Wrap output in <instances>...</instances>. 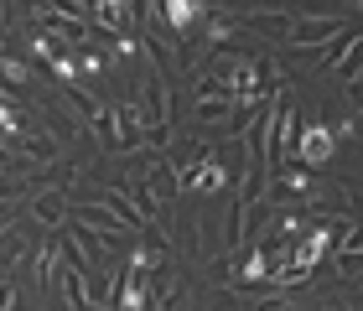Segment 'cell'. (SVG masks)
Wrapping results in <instances>:
<instances>
[{
    "label": "cell",
    "mask_w": 363,
    "mask_h": 311,
    "mask_svg": "<svg viewBox=\"0 0 363 311\" xmlns=\"http://www.w3.org/2000/svg\"><path fill=\"white\" fill-rule=\"evenodd\" d=\"M250 26H255V31H265V37H275V42H286L291 16H286V11H259V16H250Z\"/></svg>",
    "instance_id": "obj_11"
},
{
    "label": "cell",
    "mask_w": 363,
    "mask_h": 311,
    "mask_svg": "<svg viewBox=\"0 0 363 311\" xmlns=\"http://www.w3.org/2000/svg\"><path fill=\"white\" fill-rule=\"evenodd\" d=\"M6 161H11V145H0V166H6Z\"/></svg>",
    "instance_id": "obj_18"
},
{
    "label": "cell",
    "mask_w": 363,
    "mask_h": 311,
    "mask_svg": "<svg viewBox=\"0 0 363 311\" xmlns=\"http://www.w3.org/2000/svg\"><path fill=\"white\" fill-rule=\"evenodd\" d=\"M291 156L301 161V166H327V161L337 156V135H333V125H301L296 130V145H291Z\"/></svg>",
    "instance_id": "obj_2"
},
{
    "label": "cell",
    "mask_w": 363,
    "mask_h": 311,
    "mask_svg": "<svg viewBox=\"0 0 363 311\" xmlns=\"http://www.w3.org/2000/svg\"><path fill=\"white\" fill-rule=\"evenodd\" d=\"M234 94H228L218 78H203V84H197V99H192V120L197 125H228L234 120Z\"/></svg>",
    "instance_id": "obj_3"
},
{
    "label": "cell",
    "mask_w": 363,
    "mask_h": 311,
    "mask_svg": "<svg viewBox=\"0 0 363 311\" xmlns=\"http://www.w3.org/2000/svg\"><path fill=\"white\" fill-rule=\"evenodd\" d=\"M337 37H342V16H301V21L291 16V31H286V42L301 47V52H317Z\"/></svg>",
    "instance_id": "obj_4"
},
{
    "label": "cell",
    "mask_w": 363,
    "mask_h": 311,
    "mask_svg": "<svg viewBox=\"0 0 363 311\" xmlns=\"http://www.w3.org/2000/svg\"><path fill=\"white\" fill-rule=\"evenodd\" d=\"M31 16H37V26H42V31L62 37L68 47H78V42L89 37V21H84V16H73V11H62L57 0H52V6H31Z\"/></svg>",
    "instance_id": "obj_5"
},
{
    "label": "cell",
    "mask_w": 363,
    "mask_h": 311,
    "mask_svg": "<svg viewBox=\"0 0 363 311\" xmlns=\"http://www.w3.org/2000/svg\"><path fill=\"white\" fill-rule=\"evenodd\" d=\"M333 249V228H306V239L296 244V249H286L280 259H286V265L275 270V281L280 285H296V281H306L311 275V265H317V259Z\"/></svg>",
    "instance_id": "obj_1"
},
{
    "label": "cell",
    "mask_w": 363,
    "mask_h": 311,
    "mask_svg": "<svg viewBox=\"0 0 363 311\" xmlns=\"http://www.w3.org/2000/svg\"><path fill=\"white\" fill-rule=\"evenodd\" d=\"M0 306H21L16 301V285H0Z\"/></svg>",
    "instance_id": "obj_17"
},
{
    "label": "cell",
    "mask_w": 363,
    "mask_h": 311,
    "mask_svg": "<svg viewBox=\"0 0 363 311\" xmlns=\"http://www.w3.org/2000/svg\"><path fill=\"white\" fill-rule=\"evenodd\" d=\"M62 192H68V182H57L52 192H37V198H31V218H37V223H57L62 208H68V203H62Z\"/></svg>",
    "instance_id": "obj_9"
},
{
    "label": "cell",
    "mask_w": 363,
    "mask_h": 311,
    "mask_svg": "<svg viewBox=\"0 0 363 311\" xmlns=\"http://www.w3.org/2000/svg\"><path fill=\"white\" fill-rule=\"evenodd\" d=\"M203 0H161V16H167V26L177 31V37H187V31L203 21Z\"/></svg>",
    "instance_id": "obj_7"
},
{
    "label": "cell",
    "mask_w": 363,
    "mask_h": 311,
    "mask_svg": "<svg viewBox=\"0 0 363 311\" xmlns=\"http://www.w3.org/2000/svg\"><path fill=\"white\" fill-rule=\"evenodd\" d=\"M78 68H84V73H104V57H99V52H84V57H78Z\"/></svg>",
    "instance_id": "obj_16"
},
{
    "label": "cell",
    "mask_w": 363,
    "mask_h": 311,
    "mask_svg": "<svg viewBox=\"0 0 363 311\" xmlns=\"http://www.w3.org/2000/svg\"><path fill=\"white\" fill-rule=\"evenodd\" d=\"M16 145H21L26 161H52V140L47 135H16Z\"/></svg>",
    "instance_id": "obj_13"
},
{
    "label": "cell",
    "mask_w": 363,
    "mask_h": 311,
    "mask_svg": "<svg viewBox=\"0 0 363 311\" xmlns=\"http://www.w3.org/2000/svg\"><path fill=\"white\" fill-rule=\"evenodd\" d=\"M0 78H6V84H26V62L6 52V57H0Z\"/></svg>",
    "instance_id": "obj_15"
},
{
    "label": "cell",
    "mask_w": 363,
    "mask_h": 311,
    "mask_svg": "<svg viewBox=\"0 0 363 311\" xmlns=\"http://www.w3.org/2000/svg\"><path fill=\"white\" fill-rule=\"evenodd\" d=\"M0 135H11V140L21 135V114H16V109L6 104V94H0Z\"/></svg>",
    "instance_id": "obj_14"
},
{
    "label": "cell",
    "mask_w": 363,
    "mask_h": 311,
    "mask_svg": "<svg viewBox=\"0 0 363 311\" xmlns=\"http://www.w3.org/2000/svg\"><path fill=\"white\" fill-rule=\"evenodd\" d=\"M78 223H84V228H94V234L99 239H125L130 234V223H120V218H114V213L104 208V203H89V208H78Z\"/></svg>",
    "instance_id": "obj_6"
},
{
    "label": "cell",
    "mask_w": 363,
    "mask_h": 311,
    "mask_svg": "<svg viewBox=\"0 0 363 311\" xmlns=\"http://www.w3.org/2000/svg\"><path fill=\"white\" fill-rule=\"evenodd\" d=\"M270 270H275V265H270V254H265V249H255V254L239 265V281H244V285H255V281H265Z\"/></svg>",
    "instance_id": "obj_12"
},
{
    "label": "cell",
    "mask_w": 363,
    "mask_h": 311,
    "mask_svg": "<svg viewBox=\"0 0 363 311\" xmlns=\"http://www.w3.org/2000/svg\"><path fill=\"white\" fill-rule=\"evenodd\" d=\"M94 203H104V208L114 213V218L130 223V228L140 223V213H135V203H130V192H120V187H99V198H94Z\"/></svg>",
    "instance_id": "obj_10"
},
{
    "label": "cell",
    "mask_w": 363,
    "mask_h": 311,
    "mask_svg": "<svg viewBox=\"0 0 363 311\" xmlns=\"http://www.w3.org/2000/svg\"><path fill=\"white\" fill-rule=\"evenodd\" d=\"M130 11H135V0H94V21L104 31H114V37L130 31Z\"/></svg>",
    "instance_id": "obj_8"
}]
</instances>
